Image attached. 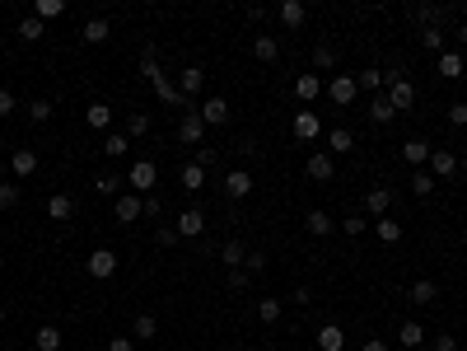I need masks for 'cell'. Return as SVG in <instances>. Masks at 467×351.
<instances>
[{
  "label": "cell",
  "instance_id": "cell-35",
  "mask_svg": "<svg viewBox=\"0 0 467 351\" xmlns=\"http://www.w3.org/2000/svg\"><path fill=\"white\" fill-rule=\"evenodd\" d=\"M33 14H38V19H61V14H66V0H38V5H33Z\"/></svg>",
  "mask_w": 467,
  "mask_h": 351
},
{
  "label": "cell",
  "instance_id": "cell-36",
  "mask_svg": "<svg viewBox=\"0 0 467 351\" xmlns=\"http://www.w3.org/2000/svg\"><path fill=\"white\" fill-rule=\"evenodd\" d=\"M356 85H360V90H369V94H378L383 85H388V75H383V70H360Z\"/></svg>",
  "mask_w": 467,
  "mask_h": 351
},
{
  "label": "cell",
  "instance_id": "cell-60",
  "mask_svg": "<svg viewBox=\"0 0 467 351\" xmlns=\"http://www.w3.org/2000/svg\"><path fill=\"white\" fill-rule=\"evenodd\" d=\"M0 253H5V239H0Z\"/></svg>",
  "mask_w": 467,
  "mask_h": 351
},
{
  "label": "cell",
  "instance_id": "cell-47",
  "mask_svg": "<svg viewBox=\"0 0 467 351\" xmlns=\"http://www.w3.org/2000/svg\"><path fill=\"white\" fill-rule=\"evenodd\" d=\"M155 244H159V249H173V244H178V230H173V225H159L155 230Z\"/></svg>",
  "mask_w": 467,
  "mask_h": 351
},
{
  "label": "cell",
  "instance_id": "cell-24",
  "mask_svg": "<svg viewBox=\"0 0 467 351\" xmlns=\"http://www.w3.org/2000/svg\"><path fill=\"white\" fill-rule=\"evenodd\" d=\"M47 215H52V220H70V215H75V202H70L66 193L47 197Z\"/></svg>",
  "mask_w": 467,
  "mask_h": 351
},
{
  "label": "cell",
  "instance_id": "cell-31",
  "mask_svg": "<svg viewBox=\"0 0 467 351\" xmlns=\"http://www.w3.org/2000/svg\"><path fill=\"white\" fill-rule=\"evenodd\" d=\"M397 342H402L407 351H421V342H425V328H421V323H402Z\"/></svg>",
  "mask_w": 467,
  "mask_h": 351
},
{
  "label": "cell",
  "instance_id": "cell-17",
  "mask_svg": "<svg viewBox=\"0 0 467 351\" xmlns=\"http://www.w3.org/2000/svg\"><path fill=\"white\" fill-rule=\"evenodd\" d=\"M304 173H309L313 183H327V178H332V155H323V150H318V155H309Z\"/></svg>",
  "mask_w": 467,
  "mask_h": 351
},
{
  "label": "cell",
  "instance_id": "cell-52",
  "mask_svg": "<svg viewBox=\"0 0 467 351\" xmlns=\"http://www.w3.org/2000/svg\"><path fill=\"white\" fill-rule=\"evenodd\" d=\"M14 108H19V99H14V94H10V90H0V117H10V113H14Z\"/></svg>",
  "mask_w": 467,
  "mask_h": 351
},
{
  "label": "cell",
  "instance_id": "cell-21",
  "mask_svg": "<svg viewBox=\"0 0 467 351\" xmlns=\"http://www.w3.org/2000/svg\"><path fill=\"white\" fill-rule=\"evenodd\" d=\"M10 169L19 173V178H28V173H38V155L33 150H10Z\"/></svg>",
  "mask_w": 467,
  "mask_h": 351
},
{
  "label": "cell",
  "instance_id": "cell-18",
  "mask_svg": "<svg viewBox=\"0 0 467 351\" xmlns=\"http://www.w3.org/2000/svg\"><path fill=\"white\" fill-rule=\"evenodd\" d=\"M392 117H397V108H392V103H388V94H374V103H369V122L388 126Z\"/></svg>",
  "mask_w": 467,
  "mask_h": 351
},
{
  "label": "cell",
  "instance_id": "cell-58",
  "mask_svg": "<svg viewBox=\"0 0 467 351\" xmlns=\"http://www.w3.org/2000/svg\"><path fill=\"white\" fill-rule=\"evenodd\" d=\"M360 351H392V347H388V342H378V338H369V342H365Z\"/></svg>",
  "mask_w": 467,
  "mask_h": 351
},
{
  "label": "cell",
  "instance_id": "cell-8",
  "mask_svg": "<svg viewBox=\"0 0 467 351\" xmlns=\"http://www.w3.org/2000/svg\"><path fill=\"white\" fill-rule=\"evenodd\" d=\"M290 131H295L300 141H309V146H313V141L323 136V122H318V113H295V126H290Z\"/></svg>",
  "mask_w": 467,
  "mask_h": 351
},
{
  "label": "cell",
  "instance_id": "cell-54",
  "mask_svg": "<svg viewBox=\"0 0 467 351\" xmlns=\"http://www.w3.org/2000/svg\"><path fill=\"white\" fill-rule=\"evenodd\" d=\"M449 122H454V126H467V103H454V108H449Z\"/></svg>",
  "mask_w": 467,
  "mask_h": 351
},
{
  "label": "cell",
  "instance_id": "cell-45",
  "mask_svg": "<svg viewBox=\"0 0 467 351\" xmlns=\"http://www.w3.org/2000/svg\"><path fill=\"white\" fill-rule=\"evenodd\" d=\"M313 66H318V70H332V66H336V52H332V47L323 43L318 52H313Z\"/></svg>",
  "mask_w": 467,
  "mask_h": 351
},
{
  "label": "cell",
  "instance_id": "cell-34",
  "mask_svg": "<svg viewBox=\"0 0 467 351\" xmlns=\"http://www.w3.org/2000/svg\"><path fill=\"white\" fill-rule=\"evenodd\" d=\"M220 258L229 262V272H234V267H243V262H248V249H243V244H238V239H229V244H224V249H220Z\"/></svg>",
  "mask_w": 467,
  "mask_h": 351
},
{
  "label": "cell",
  "instance_id": "cell-27",
  "mask_svg": "<svg viewBox=\"0 0 467 351\" xmlns=\"http://www.w3.org/2000/svg\"><path fill=\"white\" fill-rule=\"evenodd\" d=\"M178 178H182V188H187V193H197V188H206V169H201L197 159H192V164H182V173H178Z\"/></svg>",
  "mask_w": 467,
  "mask_h": 351
},
{
  "label": "cell",
  "instance_id": "cell-37",
  "mask_svg": "<svg viewBox=\"0 0 467 351\" xmlns=\"http://www.w3.org/2000/svg\"><path fill=\"white\" fill-rule=\"evenodd\" d=\"M94 188H99V197H112V202H117V197H122V188H126V183L117 178V173H103V178L94 183Z\"/></svg>",
  "mask_w": 467,
  "mask_h": 351
},
{
  "label": "cell",
  "instance_id": "cell-33",
  "mask_svg": "<svg viewBox=\"0 0 467 351\" xmlns=\"http://www.w3.org/2000/svg\"><path fill=\"white\" fill-rule=\"evenodd\" d=\"M131 333H136V338H145V342H150V338H159V318H155V314H136Z\"/></svg>",
  "mask_w": 467,
  "mask_h": 351
},
{
  "label": "cell",
  "instance_id": "cell-19",
  "mask_svg": "<svg viewBox=\"0 0 467 351\" xmlns=\"http://www.w3.org/2000/svg\"><path fill=\"white\" fill-rule=\"evenodd\" d=\"M434 66H439V75H444V80H458V75H467V61L458 57V52H439V61H434Z\"/></svg>",
  "mask_w": 467,
  "mask_h": 351
},
{
  "label": "cell",
  "instance_id": "cell-14",
  "mask_svg": "<svg viewBox=\"0 0 467 351\" xmlns=\"http://www.w3.org/2000/svg\"><path fill=\"white\" fill-rule=\"evenodd\" d=\"M430 173H434V178L458 173V155H454V150H430Z\"/></svg>",
  "mask_w": 467,
  "mask_h": 351
},
{
  "label": "cell",
  "instance_id": "cell-22",
  "mask_svg": "<svg viewBox=\"0 0 467 351\" xmlns=\"http://www.w3.org/2000/svg\"><path fill=\"white\" fill-rule=\"evenodd\" d=\"M33 347H38V351H61V328H52V323H43V328L33 333Z\"/></svg>",
  "mask_w": 467,
  "mask_h": 351
},
{
  "label": "cell",
  "instance_id": "cell-2",
  "mask_svg": "<svg viewBox=\"0 0 467 351\" xmlns=\"http://www.w3.org/2000/svg\"><path fill=\"white\" fill-rule=\"evenodd\" d=\"M323 90H327V99H332V103L351 108V103H356V94H360V85H356V75H332Z\"/></svg>",
  "mask_w": 467,
  "mask_h": 351
},
{
  "label": "cell",
  "instance_id": "cell-53",
  "mask_svg": "<svg viewBox=\"0 0 467 351\" xmlns=\"http://www.w3.org/2000/svg\"><path fill=\"white\" fill-rule=\"evenodd\" d=\"M229 291H248V272H243V267H234V272H229Z\"/></svg>",
  "mask_w": 467,
  "mask_h": 351
},
{
  "label": "cell",
  "instance_id": "cell-44",
  "mask_svg": "<svg viewBox=\"0 0 467 351\" xmlns=\"http://www.w3.org/2000/svg\"><path fill=\"white\" fill-rule=\"evenodd\" d=\"M257 318H262V323H276V318H280V300H271V295H267V300L257 305Z\"/></svg>",
  "mask_w": 467,
  "mask_h": 351
},
{
  "label": "cell",
  "instance_id": "cell-39",
  "mask_svg": "<svg viewBox=\"0 0 467 351\" xmlns=\"http://www.w3.org/2000/svg\"><path fill=\"white\" fill-rule=\"evenodd\" d=\"M412 193H416V197H430V193H434V173H430V169H416V173H412Z\"/></svg>",
  "mask_w": 467,
  "mask_h": 351
},
{
  "label": "cell",
  "instance_id": "cell-13",
  "mask_svg": "<svg viewBox=\"0 0 467 351\" xmlns=\"http://www.w3.org/2000/svg\"><path fill=\"white\" fill-rule=\"evenodd\" d=\"M224 188H229V197H234V202H243V197L253 193V173H248V169H229Z\"/></svg>",
  "mask_w": 467,
  "mask_h": 351
},
{
  "label": "cell",
  "instance_id": "cell-23",
  "mask_svg": "<svg viewBox=\"0 0 467 351\" xmlns=\"http://www.w3.org/2000/svg\"><path fill=\"white\" fill-rule=\"evenodd\" d=\"M402 159H407L412 169H421V164H430V146H425V141H407V146H402Z\"/></svg>",
  "mask_w": 467,
  "mask_h": 351
},
{
  "label": "cell",
  "instance_id": "cell-41",
  "mask_svg": "<svg viewBox=\"0 0 467 351\" xmlns=\"http://www.w3.org/2000/svg\"><path fill=\"white\" fill-rule=\"evenodd\" d=\"M327 146L332 150H356V136H351L346 126H332V131H327Z\"/></svg>",
  "mask_w": 467,
  "mask_h": 351
},
{
  "label": "cell",
  "instance_id": "cell-11",
  "mask_svg": "<svg viewBox=\"0 0 467 351\" xmlns=\"http://www.w3.org/2000/svg\"><path fill=\"white\" fill-rule=\"evenodd\" d=\"M388 206H392V188H369V193H365V211L374 215V220H378V215H388Z\"/></svg>",
  "mask_w": 467,
  "mask_h": 351
},
{
  "label": "cell",
  "instance_id": "cell-42",
  "mask_svg": "<svg viewBox=\"0 0 467 351\" xmlns=\"http://www.w3.org/2000/svg\"><path fill=\"white\" fill-rule=\"evenodd\" d=\"M412 19H416V23H425V28H439V10H434V5H416Z\"/></svg>",
  "mask_w": 467,
  "mask_h": 351
},
{
  "label": "cell",
  "instance_id": "cell-26",
  "mask_svg": "<svg viewBox=\"0 0 467 351\" xmlns=\"http://www.w3.org/2000/svg\"><path fill=\"white\" fill-rule=\"evenodd\" d=\"M84 122H89L94 131H103V126H112V108L108 103H89V108H84Z\"/></svg>",
  "mask_w": 467,
  "mask_h": 351
},
{
  "label": "cell",
  "instance_id": "cell-59",
  "mask_svg": "<svg viewBox=\"0 0 467 351\" xmlns=\"http://www.w3.org/2000/svg\"><path fill=\"white\" fill-rule=\"evenodd\" d=\"M458 43H463V47H467V23H463V28H458Z\"/></svg>",
  "mask_w": 467,
  "mask_h": 351
},
{
  "label": "cell",
  "instance_id": "cell-55",
  "mask_svg": "<svg viewBox=\"0 0 467 351\" xmlns=\"http://www.w3.org/2000/svg\"><path fill=\"white\" fill-rule=\"evenodd\" d=\"M434 351H458V338H449V333H439V338H434Z\"/></svg>",
  "mask_w": 467,
  "mask_h": 351
},
{
  "label": "cell",
  "instance_id": "cell-12",
  "mask_svg": "<svg viewBox=\"0 0 467 351\" xmlns=\"http://www.w3.org/2000/svg\"><path fill=\"white\" fill-rule=\"evenodd\" d=\"M173 230H178V239H197L201 230H206V215L192 206V211H182V215H178V225H173Z\"/></svg>",
  "mask_w": 467,
  "mask_h": 351
},
{
  "label": "cell",
  "instance_id": "cell-5",
  "mask_svg": "<svg viewBox=\"0 0 467 351\" xmlns=\"http://www.w3.org/2000/svg\"><path fill=\"white\" fill-rule=\"evenodd\" d=\"M178 141H182V146H201V141H206V122H201V113H182Z\"/></svg>",
  "mask_w": 467,
  "mask_h": 351
},
{
  "label": "cell",
  "instance_id": "cell-50",
  "mask_svg": "<svg viewBox=\"0 0 467 351\" xmlns=\"http://www.w3.org/2000/svg\"><path fill=\"white\" fill-rule=\"evenodd\" d=\"M14 202H19V188L14 183H0V211H10Z\"/></svg>",
  "mask_w": 467,
  "mask_h": 351
},
{
  "label": "cell",
  "instance_id": "cell-40",
  "mask_svg": "<svg viewBox=\"0 0 467 351\" xmlns=\"http://www.w3.org/2000/svg\"><path fill=\"white\" fill-rule=\"evenodd\" d=\"M19 38H23V43H38V38H43V19H38V14L19 19Z\"/></svg>",
  "mask_w": 467,
  "mask_h": 351
},
{
  "label": "cell",
  "instance_id": "cell-57",
  "mask_svg": "<svg viewBox=\"0 0 467 351\" xmlns=\"http://www.w3.org/2000/svg\"><path fill=\"white\" fill-rule=\"evenodd\" d=\"M108 351H131V338H112V342H108Z\"/></svg>",
  "mask_w": 467,
  "mask_h": 351
},
{
  "label": "cell",
  "instance_id": "cell-56",
  "mask_svg": "<svg viewBox=\"0 0 467 351\" xmlns=\"http://www.w3.org/2000/svg\"><path fill=\"white\" fill-rule=\"evenodd\" d=\"M141 211L145 215H159V197H141Z\"/></svg>",
  "mask_w": 467,
  "mask_h": 351
},
{
  "label": "cell",
  "instance_id": "cell-10",
  "mask_svg": "<svg viewBox=\"0 0 467 351\" xmlns=\"http://www.w3.org/2000/svg\"><path fill=\"white\" fill-rule=\"evenodd\" d=\"M318 351H346V328L341 323H323V328H318Z\"/></svg>",
  "mask_w": 467,
  "mask_h": 351
},
{
  "label": "cell",
  "instance_id": "cell-46",
  "mask_svg": "<svg viewBox=\"0 0 467 351\" xmlns=\"http://www.w3.org/2000/svg\"><path fill=\"white\" fill-rule=\"evenodd\" d=\"M262 267H267V253H262V249H248V262H243V272L253 276V272H262Z\"/></svg>",
  "mask_w": 467,
  "mask_h": 351
},
{
  "label": "cell",
  "instance_id": "cell-32",
  "mask_svg": "<svg viewBox=\"0 0 467 351\" xmlns=\"http://www.w3.org/2000/svg\"><path fill=\"white\" fill-rule=\"evenodd\" d=\"M304 225H309V234H332V215H327V211H309V215H304Z\"/></svg>",
  "mask_w": 467,
  "mask_h": 351
},
{
  "label": "cell",
  "instance_id": "cell-28",
  "mask_svg": "<svg viewBox=\"0 0 467 351\" xmlns=\"http://www.w3.org/2000/svg\"><path fill=\"white\" fill-rule=\"evenodd\" d=\"M295 94H300L304 103H313L318 94H323V80H318V75H300V80H295Z\"/></svg>",
  "mask_w": 467,
  "mask_h": 351
},
{
  "label": "cell",
  "instance_id": "cell-1",
  "mask_svg": "<svg viewBox=\"0 0 467 351\" xmlns=\"http://www.w3.org/2000/svg\"><path fill=\"white\" fill-rule=\"evenodd\" d=\"M155 183H159V164H155V159H136L131 173H126V188H136V193L150 197V188H155Z\"/></svg>",
  "mask_w": 467,
  "mask_h": 351
},
{
  "label": "cell",
  "instance_id": "cell-20",
  "mask_svg": "<svg viewBox=\"0 0 467 351\" xmlns=\"http://www.w3.org/2000/svg\"><path fill=\"white\" fill-rule=\"evenodd\" d=\"M108 33H112V23L108 19H84V28H79V38H84V43H108Z\"/></svg>",
  "mask_w": 467,
  "mask_h": 351
},
{
  "label": "cell",
  "instance_id": "cell-29",
  "mask_svg": "<svg viewBox=\"0 0 467 351\" xmlns=\"http://www.w3.org/2000/svg\"><path fill=\"white\" fill-rule=\"evenodd\" d=\"M374 234L383 239V244H402V225L388 220V215H378V220H374Z\"/></svg>",
  "mask_w": 467,
  "mask_h": 351
},
{
  "label": "cell",
  "instance_id": "cell-4",
  "mask_svg": "<svg viewBox=\"0 0 467 351\" xmlns=\"http://www.w3.org/2000/svg\"><path fill=\"white\" fill-rule=\"evenodd\" d=\"M388 103L397 108V113H407L416 103V90H412V80H402V75H388Z\"/></svg>",
  "mask_w": 467,
  "mask_h": 351
},
{
  "label": "cell",
  "instance_id": "cell-7",
  "mask_svg": "<svg viewBox=\"0 0 467 351\" xmlns=\"http://www.w3.org/2000/svg\"><path fill=\"white\" fill-rule=\"evenodd\" d=\"M197 113H201V122H206V126H224V122H229V103H224L220 94H215V99H206V103H201Z\"/></svg>",
  "mask_w": 467,
  "mask_h": 351
},
{
  "label": "cell",
  "instance_id": "cell-6",
  "mask_svg": "<svg viewBox=\"0 0 467 351\" xmlns=\"http://www.w3.org/2000/svg\"><path fill=\"white\" fill-rule=\"evenodd\" d=\"M201 90H206V70H201V66H187V70H182V75H178V94H182V99H197V94Z\"/></svg>",
  "mask_w": 467,
  "mask_h": 351
},
{
  "label": "cell",
  "instance_id": "cell-38",
  "mask_svg": "<svg viewBox=\"0 0 467 351\" xmlns=\"http://www.w3.org/2000/svg\"><path fill=\"white\" fill-rule=\"evenodd\" d=\"M434 295H439V286H434V281H430V276H421V281H416V286H412V300H416V305H430Z\"/></svg>",
  "mask_w": 467,
  "mask_h": 351
},
{
  "label": "cell",
  "instance_id": "cell-3",
  "mask_svg": "<svg viewBox=\"0 0 467 351\" xmlns=\"http://www.w3.org/2000/svg\"><path fill=\"white\" fill-rule=\"evenodd\" d=\"M84 267H89L94 281H108V276L117 272V253H112V249H94L89 258H84Z\"/></svg>",
  "mask_w": 467,
  "mask_h": 351
},
{
  "label": "cell",
  "instance_id": "cell-15",
  "mask_svg": "<svg viewBox=\"0 0 467 351\" xmlns=\"http://www.w3.org/2000/svg\"><path fill=\"white\" fill-rule=\"evenodd\" d=\"M112 211H117V220H122V225H131V220H141V197H131V193H122L117 197V202H112Z\"/></svg>",
  "mask_w": 467,
  "mask_h": 351
},
{
  "label": "cell",
  "instance_id": "cell-9",
  "mask_svg": "<svg viewBox=\"0 0 467 351\" xmlns=\"http://www.w3.org/2000/svg\"><path fill=\"white\" fill-rule=\"evenodd\" d=\"M150 90H155L159 103H168V108H182V103H187V99L178 94V85H173L168 75H155V80H150Z\"/></svg>",
  "mask_w": 467,
  "mask_h": 351
},
{
  "label": "cell",
  "instance_id": "cell-43",
  "mask_svg": "<svg viewBox=\"0 0 467 351\" xmlns=\"http://www.w3.org/2000/svg\"><path fill=\"white\" fill-rule=\"evenodd\" d=\"M421 47L425 52H444V33L439 28H421Z\"/></svg>",
  "mask_w": 467,
  "mask_h": 351
},
{
  "label": "cell",
  "instance_id": "cell-51",
  "mask_svg": "<svg viewBox=\"0 0 467 351\" xmlns=\"http://www.w3.org/2000/svg\"><path fill=\"white\" fill-rule=\"evenodd\" d=\"M365 230H369L365 215H346V234H365Z\"/></svg>",
  "mask_w": 467,
  "mask_h": 351
},
{
  "label": "cell",
  "instance_id": "cell-49",
  "mask_svg": "<svg viewBox=\"0 0 467 351\" xmlns=\"http://www.w3.org/2000/svg\"><path fill=\"white\" fill-rule=\"evenodd\" d=\"M126 131H131V136H145V131H150V117H145V113H131V117H126Z\"/></svg>",
  "mask_w": 467,
  "mask_h": 351
},
{
  "label": "cell",
  "instance_id": "cell-30",
  "mask_svg": "<svg viewBox=\"0 0 467 351\" xmlns=\"http://www.w3.org/2000/svg\"><path fill=\"white\" fill-rule=\"evenodd\" d=\"M126 150H131V141H126L122 131H108V136H103V155H108V159H122Z\"/></svg>",
  "mask_w": 467,
  "mask_h": 351
},
{
  "label": "cell",
  "instance_id": "cell-48",
  "mask_svg": "<svg viewBox=\"0 0 467 351\" xmlns=\"http://www.w3.org/2000/svg\"><path fill=\"white\" fill-rule=\"evenodd\" d=\"M28 117H33V122H47V117H52V103H47V99H33V103H28Z\"/></svg>",
  "mask_w": 467,
  "mask_h": 351
},
{
  "label": "cell",
  "instance_id": "cell-16",
  "mask_svg": "<svg viewBox=\"0 0 467 351\" xmlns=\"http://www.w3.org/2000/svg\"><path fill=\"white\" fill-rule=\"evenodd\" d=\"M280 23H285V28H300L304 19H309V10H304V0H280Z\"/></svg>",
  "mask_w": 467,
  "mask_h": 351
},
{
  "label": "cell",
  "instance_id": "cell-25",
  "mask_svg": "<svg viewBox=\"0 0 467 351\" xmlns=\"http://www.w3.org/2000/svg\"><path fill=\"white\" fill-rule=\"evenodd\" d=\"M253 57H257V61H276V57H280V43H276L271 33L253 38Z\"/></svg>",
  "mask_w": 467,
  "mask_h": 351
}]
</instances>
